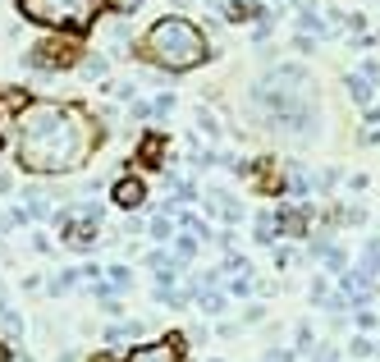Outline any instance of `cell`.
Listing matches in <instances>:
<instances>
[{"mask_svg":"<svg viewBox=\"0 0 380 362\" xmlns=\"http://www.w3.org/2000/svg\"><path fill=\"white\" fill-rule=\"evenodd\" d=\"M101 147L97 124L78 106L55 101H28L14 115V156L33 175H69Z\"/></svg>","mask_w":380,"mask_h":362,"instance_id":"6da1fadb","label":"cell"},{"mask_svg":"<svg viewBox=\"0 0 380 362\" xmlns=\"http://www.w3.org/2000/svg\"><path fill=\"white\" fill-rule=\"evenodd\" d=\"M138 55L152 60V65H161V69H170V74H184V69H197L211 55V42L193 19H184V14L170 19L165 14V19H156L147 28V37L138 42Z\"/></svg>","mask_w":380,"mask_h":362,"instance_id":"7a4b0ae2","label":"cell"},{"mask_svg":"<svg viewBox=\"0 0 380 362\" xmlns=\"http://www.w3.org/2000/svg\"><path fill=\"white\" fill-rule=\"evenodd\" d=\"M14 5L28 23L60 28V33H87L106 10V0H14Z\"/></svg>","mask_w":380,"mask_h":362,"instance_id":"3957f363","label":"cell"},{"mask_svg":"<svg viewBox=\"0 0 380 362\" xmlns=\"http://www.w3.org/2000/svg\"><path fill=\"white\" fill-rule=\"evenodd\" d=\"M23 65L37 74H55V69H74L78 65V46L74 42H42L23 55Z\"/></svg>","mask_w":380,"mask_h":362,"instance_id":"277c9868","label":"cell"},{"mask_svg":"<svg viewBox=\"0 0 380 362\" xmlns=\"http://www.w3.org/2000/svg\"><path fill=\"white\" fill-rule=\"evenodd\" d=\"M124 362H188L184 335H165V340H156V344H138Z\"/></svg>","mask_w":380,"mask_h":362,"instance_id":"5b68a950","label":"cell"},{"mask_svg":"<svg viewBox=\"0 0 380 362\" xmlns=\"http://www.w3.org/2000/svg\"><path fill=\"white\" fill-rule=\"evenodd\" d=\"M110 202H115L120 211H138L142 202H147V184H142V179H133V175L115 179V188H110Z\"/></svg>","mask_w":380,"mask_h":362,"instance_id":"8992f818","label":"cell"},{"mask_svg":"<svg viewBox=\"0 0 380 362\" xmlns=\"http://www.w3.org/2000/svg\"><path fill=\"white\" fill-rule=\"evenodd\" d=\"M97 220H83V216H69L65 211V243L69 248H78V253H83V248H92V243H97Z\"/></svg>","mask_w":380,"mask_h":362,"instance_id":"52a82bcc","label":"cell"},{"mask_svg":"<svg viewBox=\"0 0 380 362\" xmlns=\"http://www.w3.org/2000/svg\"><path fill=\"white\" fill-rule=\"evenodd\" d=\"M165 152H170V138H165V133H152V138L138 147V161H142V165H161Z\"/></svg>","mask_w":380,"mask_h":362,"instance_id":"ba28073f","label":"cell"},{"mask_svg":"<svg viewBox=\"0 0 380 362\" xmlns=\"http://www.w3.org/2000/svg\"><path fill=\"white\" fill-rule=\"evenodd\" d=\"M257 10H261L257 0H225V14H229L234 23H248V19H257Z\"/></svg>","mask_w":380,"mask_h":362,"instance_id":"9c48e42d","label":"cell"},{"mask_svg":"<svg viewBox=\"0 0 380 362\" xmlns=\"http://www.w3.org/2000/svg\"><path fill=\"white\" fill-rule=\"evenodd\" d=\"M23 202H28V207H23V216H28V220H46V216H51L46 193H37V188H33V193H23Z\"/></svg>","mask_w":380,"mask_h":362,"instance_id":"30bf717a","label":"cell"},{"mask_svg":"<svg viewBox=\"0 0 380 362\" xmlns=\"http://www.w3.org/2000/svg\"><path fill=\"white\" fill-rule=\"evenodd\" d=\"M298 23H303V37H326L330 33V28H326V23H321V19H316V10H312V5H303V14H298Z\"/></svg>","mask_w":380,"mask_h":362,"instance_id":"8fae6325","label":"cell"},{"mask_svg":"<svg viewBox=\"0 0 380 362\" xmlns=\"http://www.w3.org/2000/svg\"><path fill=\"white\" fill-rule=\"evenodd\" d=\"M344 88L353 92V101H358V106H367V101H371V83H367L362 74H348V78H344Z\"/></svg>","mask_w":380,"mask_h":362,"instance_id":"7c38bea8","label":"cell"},{"mask_svg":"<svg viewBox=\"0 0 380 362\" xmlns=\"http://www.w3.org/2000/svg\"><path fill=\"white\" fill-rule=\"evenodd\" d=\"M78 69H83L87 78H106L110 74V60H106V55H87V60H78Z\"/></svg>","mask_w":380,"mask_h":362,"instance_id":"4fadbf2b","label":"cell"},{"mask_svg":"<svg viewBox=\"0 0 380 362\" xmlns=\"http://www.w3.org/2000/svg\"><path fill=\"white\" fill-rule=\"evenodd\" d=\"M142 335V321H120V326L106 330V340H138Z\"/></svg>","mask_w":380,"mask_h":362,"instance_id":"5bb4252c","label":"cell"},{"mask_svg":"<svg viewBox=\"0 0 380 362\" xmlns=\"http://www.w3.org/2000/svg\"><path fill=\"white\" fill-rule=\"evenodd\" d=\"M0 326H5V335H10V340H23V317H19L14 308L0 312Z\"/></svg>","mask_w":380,"mask_h":362,"instance_id":"9a60e30c","label":"cell"},{"mask_svg":"<svg viewBox=\"0 0 380 362\" xmlns=\"http://www.w3.org/2000/svg\"><path fill=\"white\" fill-rule=\"evenodd\" d=\"M74 285H78V271H60V275H55V280H51L46 289H51V294H69Z\"/></svg>","mask_w":380,"mask_h":362,"instance_id":"2e32d148","label":"cell"},{"mask_svg":"<svg viewBox=\"0 0 380 362\" xmlns=\"http://www.w3.org/2000/svg\"><path fill=\"white\" fill-rule=\"evenodd\" d=\"M152 239H156V243H170V239H174L170 216H156V220H152Z\"/></svg>","mask_w":380,"mask_h":362,"instance_id":"e0dca14e","label":"cell"},{"mask_svg":"<svg viewBox=\"0 0 380 362\" xmlns=\"http://www.w3.org/2000/svg\"><path fill=\"white\" fill-rule=\"evenodd\" d=\"M362 271H367V275H371V271H380V239H371V243H367V253H362Z\"/></svg>","mask_w":380,"mask_h":362,"instance_id":"ac0fdd59","label":"cell"},{"mask_svg":"<svg viewBox=\"0 0 380 362\" xmlns=\"http://www.w3.org/2000/svg\"><path fill=\"white\" fill-rule=\"evenodd\" d=\"M110 289H129L133 285V271H129V266H110Z\"/></svg>","mask_w":380,"mask_h":362,"instance_id":"d6986e66","label":"cell"},{"mask_svg":"<svg viewBox=\"0 0 380 362\" xmlns=\"http://www.w3.org/2000/svg\"><path fill=\"white\" fill-rule=\"evenodd\" d=\"M257 243H266V248L275 243V216H261L257 220Z\"/></svg>","mask_w":380,"mask_h":362,"instance_id":"ffe728a7","label":"cell"},{"mask_svg":"<svg viewBox=\"0 0 380 362\" xmlns=\"http://www.w3.org/2000/svg\"><path fill=\"white\" fill-rule=\"evenodd\" d=\"M348 353H353V358H371V353H376V344H371L367 335H358V340L348 344Z\"/></svg>","mask_w":380,"mask_h":362,"instance_id":"44dd1931","label":"cell"},{"mask_svg":"<svg viewBox=\"0 0 380 362\" xmlns=\"http://www.w3.org/2000/svg\"><path fill=\"white\" fill-rule=\"evenodd\" d=\"M174 110V92H161V97L152 101V115H170Z\"/></svg>","mask_w":380,"mask_h":362,"instance_id":"7402d4cb","label":"cell"},{"mask_svg":"<svg viewBox=\"0 0 380 362\" xmlns=\"http://www.w3.org/2000/svg\"><path fill=\"white\" fill-rule=\"evenodd\" d=\"M220 308H225V298H220V294H202V312H220Z\"/></svg>","mask_w":380,"mask_h":362,"instance_id":"603a6c76","label":"cell"},{"mask_svg":"<svg viewBox=\"0 0 380 362\" xmlns=\"http://www.w3.org/2000/svg\"><path fill=\"white\" fill-rule=\"evenodd\" d=\"M358 326H367V330H371V326H376V312H367V308H358Z\"/></svg>","mask_w":380,"mask_h":362,"instance_id":"cb8c5ba5","label":"cell"},{"mask_svg":"<svg viewBox=\"0 0 380 362\" xmlns=\"http://www.w3.org/2000/svg\"><path fill=\"white\" fill-rule=\"evenodd\" d=\"M10 184H14V179L5 175V170H0V193H10Z\"/></svg>","mask_w":380,"mask_h":362,"instance_id":"d4e9b609","label":"cell"},{"mask_svg":"<svg viewBox=\"0 0 380 362\" xmlns=\"http://www.w3.org/2000/svg\"><path fill=\"white\" fill-rule=\"evenodd\" d=\"M87 362H115V358H106V353H97V358H87Z\"/></svg>","mask_w":380,"mask_h":362,"instance_id":"484cf974","label":"cell"},{"mask_svg":"<svg viewBox=\"0 0 380 362\" xmlns=\"http://www.w3.org/2000/svg\"><path fill=\"white\" fill-rule=\"evenodd\" d=\"M0 362H14V358H10V353H5V344H0Z\"/></svg>","mask_w":380,"mask_h":362,"instance_id":"4316f807","label":"cell"},{"mask_svg":"<svg viewBox=\"0 0 380 362\" xmlns=\"http://www.w3.org/2000/svg\"><path fill=\"white\" fill-rule=\"evenodd\" d=\"M211 362H220V358H211Z\"/></svg>","mask_w":380,"mask_h":362,"instance_id":"83f0119b","label":"cell"},{"mask_svg":"<svg viewBox=\"0 0 380 362\" xmlns=\"http://www.w3.org/2000/svg\"><path fill=\"white\" fill-rule=\"evenodd\" d=\"M376 349H380V344H376Z\"/></svg>","mask_w":380,"mask_h":362,"instance_id":"f1b7e54d","label":"cell"}]
</instances>
